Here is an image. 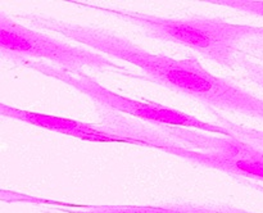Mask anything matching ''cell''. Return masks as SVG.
<instances>
[{"label": "cell", "instance_id": "6da1fadb", "mask_svg": "<svg viewBox=\"0 0 263 213\" xmlns=\"http://www.w3.org/2000/svg\"><path fill=\"white\" fill-rule=\"evenodd\" d=\"M17 17L26 21L30 27L58 33L139 67L145 74V81L156 82L167 89L189 95L210 107L238 112L263 121V99L254 96L229 80L212 74L198 59L192 56L176 59L152 54L109 31L67 22L39 13H23Z\"/></svg>", "mask_w": 263, "mask_h": 213}, {"label": "cell", "instance_id": "7a4b0ae2", "mask_svg": "<svg viewBox=\"0 0 263 213\" xmlns=\"http://www.w3.org/2000/svg\"><path fill=\"white\" fill-rule=\"evenodd\" d=\"M126 144L149 146L234 176L263 181V150L233 136L205 135L177 126L154 125L104 110L99 123Z\"/></svg>", "mask_w": 263, "mask_h": 213}, {"label": "cell", "instance_id": "3957f363", "mask_svg": "<svg viewBox=\"0 0 263 213\" xmlns=\"http://www.w3.org/2000/svg\"><path fill=\"white\" fill-rule=\"evenodd\" d=\"M72 3L104 12L138 26L146 36L157 40L187 46L226 68H243L244 64L251 61V56H263V27L238 25L220 18L200 15L163 18L134 10L102 7L91 3Z\"/></svg>", "mask_w": 263, "mask_h": 213}, {"label": "cell", "instance_id": "277c9868", "mask_svg": "<svg viewBox=\"0 0 263 213\" xmlns=\"http://www.w3.org/2000/svg\"><path fill=\"white\" fill-rule=\"evenodd\" d=\"M9 58L14 63L26 67L27 69L55 79L74 87L82 94L91 98L95 103L107 108V110L125 113V114L143 120L144 122L154 123V125L177 126V127L193 128V130L202 131V132L218 133V135L221 133L222 136H231L225 127L216 122H205V121L199 120L195 115L187 114L181 110L174 109V108L166 107V105L158 104V103L140 102V100L130 99V98L116 94V92L110 91V90L105 89L104 86L98 84L91 77L86 76L84 72H72L69 69L55 66V64L44 63L37 59L23 58V56L18 55H10Z\"/></svg>", "mask_w": 263, "mask_h": 213}, {"label": "cell", "instance_id": "5b68a950", "mask_svg": "<svg viewBox=\"0 0 263 213\" xmlns=\"http://www.w3.org/2000/svg\"><path fill=\"white\" fill-rule=\"evenodd\" d=\"M0 49L4 55L48 59L55 66L72 72H82L85 68L110 69L116 73L140 80L133 74L128 67L116 63L94 50L71 45L37 32L15 22L4 13L0 14Z\"/></svg>", "mask_w": 263, "mask_h": 213}, {"label": "cell", "instance_id": "8992f818", "mask_svg": "<svg viewBox=\"0 0 263 213\" xmlns=\"http://www.w3.org/2000/svg\"><path fill=\"white\" fill-rule=\"evenodd\" d=\"M0 114L3 117L14 118V120L30 123L36 127L45 128V130L63 133V135L81 139L85 141H91V143H125L122 138L105 130L100 125L81 122V121L69 120V118L58 117V115L53 114L17 109V108H13L4 103L0 104Z\"/></svg>", "mask_w": 263, "mask_h": 213}, {"label": "cell", "instance_id": "52a82bcc", "mask_svg": "<svg viewBox=\"0 0 263 213\" xmlns=\"http://www.w3.org/2000/svg\"><path fill=\"white\" fill-rule=\"evenodd\" d=\"M58 209L66 213H186L185 207H144V205H80V207L58 208Z\"/></svg>", "mask_w": 263, "mask_h": 213}, {"label": "cell", "instance_id": "ba28073f", "mask_svg": "<svg viewBox=\"0 0 263 213\" xmlns=\"http://www.w3.org/2000/svg\"><path fill=\"white\" fill-rule=\"evenodd\" d=\"M215 114H217L216 115V123L225 127L233 138L239 139L241 141H246V143L257 146V148L263 150V131L246 127L243 125H238V123L233 122V121L228 120V118L222 117V115H218V113L216 112Z\"/></svg>", "mask_w": 263, "mask_h": 213}, {"label": "cell", "instance_id": "9c48e42d", "mask_svg": "<svg viewBox=\"0 0 263 213\" xmlns=\"http://www.w3.org/2000/svg\"><path fill=\"white\" fill-rule=\"evenodd\" d=\"M210 3L211 4L222 5V7L233 8V9L240 10V12L263 17V2H249V0H211Z\"/></svg>", "mask_w": 263, "mask_h": 213}, {"label": "cell", "instance_id": "30bf717a", "mask_svg": "<svg viewBox=\"0 0 263 213\" xmlns=\"http://www.w3.org/2000/svg\"><path fill=\"white\" fill-rule=\"evenodd\" d=\"M246 76L251 80L252 82L257 85V86L262 87L263 89V64L256 63L253 61H248L243 66Z\"/></svg>", "mask_w": 263, "mask_h": 213}, {"label": "cell", "instance_id": "8fae6325", "mask_svg": "<svg viewBox=\"0 0 263 213\" xmlns=\"http://www.w3.org/2000/svg\"><path fill=\"white\" fill-rule=\"evenodd\" d=\"M186 213H211L210 209H203V208H193V207H185Z\"/></svg>", "mask_w": 263, "mask_h": 213}, {"label": "cell", "instance_id": "7c38bea8", "mask_svg": "<svg viewBox=\"0 0 263 213\" xmlns=\"http://www.w3.org/2000/svg\"><path fill=\"white\" fill-rule=\"evenodd\" d=\"M211 213H218L217 210H211Z\"/></svg>", "mask_w": 263, "mask_h": 213}, {"label": "cell", "instance_id": "4fadbf2b", "mask_svg": "<svg viewBox=\"0 0 263 213\" xmlns=\"http://www.w3.org/2000/svg\"><path fill=\"white\" fill-rule=\"evenodd\" d=\"M46 213H54V212H46Z\"/></svg>", "mask_w": 263, "mask_h": 213}, {"label": "cell", "instance_id": "5bb4252c", "mask_svg": "<svg viewBox=\"0 0 263 213\" xmlns=\"http://www.w3.org/2000/svg\"><path fill=\"white\" fill-rule=\"evenodd\" d=\"M261 59H262V61H263V56H261Z\"/></svg>", "mask_w": 263, "mask_h": 213}]
</instances>
